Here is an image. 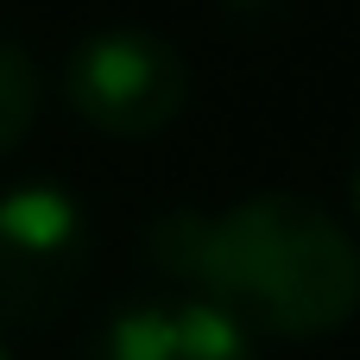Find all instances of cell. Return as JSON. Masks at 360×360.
<instances>
[{"label": "cell", "mask_w": 360, "mask_h": 360, "mask_svg": "<svg viewBox=\"0 0 360 360\" xmlns=\"http://www.w3.org/2000/svg\"><path fill=\"white\" fill-rule=\"evenodd\" d=\"M146 259L158 278L278 342L335 335L360 310V240L297 190H253L215 215L165 209L146 221Z\"/></svg>", "instance_id": "1"}, {"label": "cell", "mask_w": 360, "mask_h": 360, "mask_svg": "<svg viewBox=\"0 0 360 360\" xmlns=\"http://www.w3.org/2000/svg\"><path fill=\"white\" fill-rule=\"evenodd\" d=\"M63 101L108 139H152L190 101V57L158 25H95L63 57Z\"/></svg>", "instance_id": "2"}, {"label": "cell", "mask_w": 360, "mask_h": 360, "mask_svg": "<svg viewBox=\"0 0 360 360\" xmlns=\"http://www.w3.org/2000/svg\"><path fill=\"white\" fill-rule=\"evenodd\" d=\"M95 259L89 209L51 184H13L0 196V329H44L57 323Z\"/></svg>", "instance_id": "3"}, {"label": "cell", "mask_w": 360, "mask_h": 360, "mask_svg": "<svg viewBox=\"0 0 360 360\" xmlns=\"http://www.w3.org/2000/svg\"><path fill=\"white\" fill-rule=\"evenodd\" d=\"M89 360H259L253 329H240L221 304L209 297H139L120 304Z\"/></svg>", "instance_id": "4"}, {"label": "cell", "mask_w": 360, "mask_h": 360, "mask_svg": "<svg viewBox=\"0 0 360 360\" xmlns=\"http://www.w3.org/2000/svg\"><path fill=\"white\" fill-rule=\"evenodd\" d=\"M44 101V70L19 38H0V158L19 152V139L32 133Z\"/></svg>", "instance_id": "5"}, {"label": "cell", "mask_w": 360, "mask_h": 360, "mask_svg": "<svg viewBox=\"0 0 360 360\" xmlns=\"http://www.w3.org/2000/svg\"><path fill=\"white\" fill-rule=\"evenodd\" d=\"M221 13L240 19V25H272V19L291 13V0H221Z\"/></svg>", "instance_id": "6"}, {"label": "cell", "mask_w": 360, "mask_h": 360, "mask_svg": "<svg viewBox=\"0 0 360 360\" xmlns=\"http://www.w3.org/2000/svg\"><path fill=\"white\" fill-rule=\"evenodd\" d=\"M348 190H354V209H360V158H354V177H348Z\"/></svg>", "instance_id": "7"}, {"label": "cell", "mask_w": 360, "mask_h": 360, "mask_svg": "<svg viewBox=\"0 0 360 360\" xmlns=\"http://www.w3.org/2000/svg\"><path fill=\"white\" fill-rule=\"evenodd\" d=\"M0 360H13V348H6V342H0Z\"/></svg>", "instance_id": "8"}]
</instances>
